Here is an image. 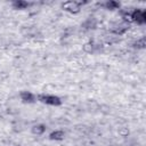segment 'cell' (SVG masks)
Here are the masks:
<instances>
[{"label":"cell","mask_w":146,"mask_h":146,"mask_svg":"<svg viewBox=\"0 0 146 146\" xmlns=\"http://www.w3.org/2000/svg\"><path fill=\"white\" fill-rule=\"evenodd\" d=\"M36 98L42 104H46V105H49V106H59L62 104V99L58 96L51 95V94H41Z\"/></svg>","instance_id":"cell-1"},{"label":"cell","mask_w":146,"mask_h":146,"mask_svg":"<svg viewBox=\"0 0 146 146\" xmlns=\"http://www.w3.org/2000/svg\"><path fill=\"white\" fill-rule=\"evenodd\" d=\"M130 19L131 22L138 24V25H144L146 23V11L140 8H136L130 10Z\"/></svg>","instance_id":"cell-2"},{"label":"cell","mask_w":146,"mask_h":146,"mask_svg":"<svg viewBox=\"0 0 146 146\" xmlns=\"http://www.w3.org/2000/svg\"><path fill=\"white\" fill-rule=\"evenodd\" d=\"M83 3H87V2H82V1H66L62 5V8L70 13V14H78L81 9V6Z\"/></svg>","instance_id":"cell-3"},{"label":"cell","mask_w":146,"mask_h":146,"mask_svg":"<svg viewBox=\"0 0 146 146\" xmlns=\"http://www.w3.org/2000/svg\"><path fill=\"white\" fill-rule=\"evenodd\" d=\"M128 30H129V24L122 22V23H119V24L114 25L113 29H112V32L116 35H123L124 33L128 32Z\"/></svg>","instance_id":"cell-4"},{"label":"cell","mask_w":146,"mask_h":146,"mask_svg":"<svg viewBox=\"0 0 146 146\" xmlns=\"http://www.w3.org/2000/svg\"><path fill=\"white\" fill-rule=\"evenodd\" d=\"M19 97H21L22 102L23 103H26V104H32V103H35V100H36V96L33 92L26 91V90L22 91L19 94Z\"/></svg>","instance_id":"cell-5"},{"label":"cell","mask_w":146,"mask_h":146,"mask_svg":"<svg viewBox=\"0 0 146 146\" xmlns=\"http://www.w3.org/2000/svg\"><path fill=\"white\" fill-rule=\"evenodd\" d=\"M11 6L14 9H18V10H22V9H26L31 6V3L29 1H25V0H14L11 2Z\"/></svg>","instance_id":"cell-6"},{"label":"cell","mask_w":146,"mask_h":146,"mask_svg":"<svg viewBox=\"0 0 146 146\" xmlns=\"http://www.w3.org/2000/svg\"><path fill=\"white\" fill-rule=\"evenodd\" d=\"M65 137V133L64 131L62 130H54L50 132L49 135V139L50 140H55V141H59V140H63Z\"/></svg>","instance_id":"cell-7"},{"label":"cell","mask_w":146,"mask_h":146,"mask_svg":"<svg viewBox=\"0 0 146 146\" xmlns=\"http://www.w3.org/2000/svg\"><path fill=\"white\" fill-rule=\"evenodd\" d=\"M46 125L42 124V123H38V124H34L32 127V132L36 136H40V135H43L46 132Z\"/></svg>","instance_id":"cell-8"},{"label":"cell","mask_w":146,"mask_h":146,"mask_svg":"<svg viewBox=\"0 0 146 146\" xmlns=\"http://www.w3.org/2000/svg\"><path fill=\"white\" fill-rule=\"evenodd\" d=\"M104 6H105L106 9H110V10H115V9H119L121 7L120 2L119 1H115V0H107L104 3Z\"/></svg>","instance_id":"cell-9"},{"label":"cell","mask_w":146,"mask_h":146,"mask_svg":"<svg viewBox=\"0 0 146 146\" xmlns=\"http://www.w3.org/2000/svg\"><path fill=\"white\" fill-rule=\"evenodd\" d=\"M145 46H146V39H145V36H141V38L137 39L133 42V47L135 48H138V49H143V48H145Z\"/></svg>","instance_id":"cell-10"},{"label":"cell","mask_w":146,"mask_h":146,"mask_svg":"<svg viewBox=\"0 0 146 146\" xmlns=\"http://www.w3.org/2000/svg\"><path fill=\"white\" fill-rule=\"evenodd\" d=\"M17 146H19V145H17Z\"/></svg>","instance_id":"cell-11"}]
</instances>
